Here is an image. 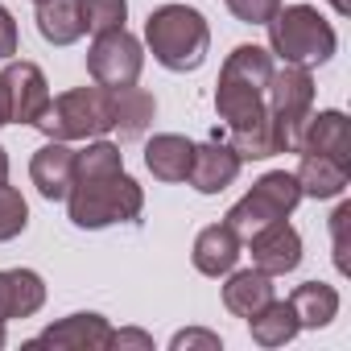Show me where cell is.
Instances as JSON below:
<instances>
[{"instance_id": "cell-29", "label": "cell", "mask_w": 351, "mask_h": 351, "mask_svg": "<svg viewBox=\"0 0 351 351\" xmlns=\"http://www.w3.org/2000/svg\"><path fill=\"white\" fill-rule=\"evenodd\" d=\"M347 219H351V203H339V211L330 215V232H335V265H339V273H347Z\"/></svg>"}, {"instance_id": "cell-18", "label": "cell", "mask_w": 351, "mask_h": 351, "mask_svg": "<svg viewBox=\"0 0 351 351\" xmlns=\"http://www.w3.org/2000/svg\"><path fill=\"white\" fill-rule=\"evenodd\" d=\"M273 298H277V293H273V277L261 273L256 265H252V269H240V273H228L223 306H228L236 318H252V314H261Z\"/></svg>"}, {"instance_id": "cell-37", "label": "cell", "mask_w": 351, "mask_h": 351, "mask_svg": "<svg viewBox=\"0 0 351 351\" xmlns=\"http://www.w3.org/2000/svg\"><path fill=\"white\" fill-rule=\"evenodd\" d=\"M34 5H42V0H34Z\"/></svg>"}, {"instance_id": "cell-8", "label": "cell", "mask_w": 351, "mask_h": 351, "mask_svg": "<svg viewBox=\"0 0 351 351\" xmlns=\"http://www.w3.org/2000/svg\"><path fill=\"white\" fill-rule=\"evenodd\" d=\"M215 112H219V120L228 124L232 136H248V132L269 128L265 91H256V87H248L232 75H219V83H215Z\"/></svg>"}, {"instance_id": "cell-32", "label": "cell", "mask_w": 351, "mask_h": 351, "mask_svg": "<svg viewBox=\"0 0 351 351\" xmlns=\"http://www.w3.org/2000/svg\"><path fill=\"white\" fill-rule=\"evenodd\" d=\"M5 124H13V108H9V87H5V79H0V128Z\"/></svg>"}, {"instance_id": "cell-1", "label": "cell", "mask_w": 351, "mask_h": 351, "mask_svg": "<svg viewBox=\"0 0 351 351\" xmlns=\"http://www.w3.org/2000/svg\"><path fill=\"white\" fill-rule=\"evenodd\" d=\"M145 46L165 71L186 75V71H199L207 62L211 25L191 5H157L145 21Z\"/></svg>"}, {"instance_id": "cell-10", "label": "cell", "mask_w": 351, "mask_h": 351, "mask_svg": "<svg viewBox=\"0 0 351 351\" xmlns=\"http://www.w3.org/2000/svg\"><path fill=\"white\" fill-rule=\"evenodd\" d=\"M29 347H54V351H104L112 347V322L104 314H71L54 326H46Z\"/></svg>"}, {"instance_id": "cell-5", "label": "cell", "mask_w": 351, "mask_h": 351, "mask_svg": "<svg viewBox=\"0 0 351 351\" xmlns=\"http://www.w3.org/2000/svg\"><path fill=\"white\" fill-rule=\"evenodd\" d=\"M265 108H269V128H273L277 153H298L302 124L314 112V75H310V66H293V62H285L281 71L273 66V79L265 87Z\"/></svg>"}, {"instance_id": "cell-33", "label": "cell", "mask_w": 351, "mask_h": 351, "mask_svg": "<svg viewBox=\"0 0 351 351\" xmlns=\"http://www.w3.org/2000/svg\"><path fill=\"white\" fill-rule=\"evenodd\" d=\"M0 322H9V306H5V273H0Z\"/></svg>"}, {"instance_id": "cell-3", "label": "cell", "mask_w": 351, "mask_h": 351, "mask_svg": "<svg viewBox=\"0 0 351 351\" xmlns=\"http://www.w3.org/2000/svg\"><path fill=\"white\" fill-rule=\"evenodd\" d=\"M269 54L293 66H322L335 58V25L314 5H281L269 21Z\"/></svg>"}, {"instance_id": "cell-6", "label": "cell", "mask_w": 351, "mask_h": 351, "mask_svg": "<svg viewBox=\"0 0 351 351\" xmlns=\"http://www.w3.org/2000/svg\"><path fill=\"white\" fill-rule=\"evenodd\" d=\"M298 203H302L298 178H293V173H285V169H269L265 178H256L252 191L228 211L223 223H228L240 240H248L256 228H265V223H273V219H289Z\"/></svg>"}, {"instance_id": "cell-28", "label": "cell", "mask_w": 351, "mask_h": 351, "mask_svg": "<svg viewBox=\"0 0 351 351\" xmlns=\"http://www.w3.org/2000/svg\"><path fill=\"white\" fill-rule=\"evenodd\" d=\"M219 351L223 347V339L215 335V330H203V326H191V330H178L169 339V351Z\"/></svg>"}, {"instance_id": "cell-13", "label": "cell", "mask_w": 351, "mask_h": 351, "mask_svg": "<svg viewBox=\"0 0 351 351\" xmlns=\"http://www.w3.org/2000/svg\"><path fill=\"white\" fill-rule=\"evenodd\" d=\"M240 153L232 145H195V161H191V173H186V182L199 191V195H223L236 178H240Z\"/></svg>"}, {"instance_id": "cell-9", "label": "cell", "mask_w": 351, "mask_h": 351, "mask_svg": "<svg viewBox=\"0 0 351 351\" xmlns=\"http://www.w3.org/2000/svg\"><path fill=\"white\" fill-rule=\"evenodd\" d=\"M248 252H252V265L261 273L285 277L302 265V236L289 219H273V223H265L248 236Z\"/></svg>"}, {"instance_id": "cell-15", "label": "cell", "mask_w": 351, "mask_h": 351, "mask_svg": "<svg viewBox=\"0 0 351 351\" xmlns=\"http://www.w3.org/2000/svg\"><path fill=\"white\" fill-rule=\"evenodd\" d=\"M240 252H244V240H240L228 223H211V228H203V232L195 236L191 261H195V269H199L203 277H228V273L236 269Z\"/></svg>"}, {"instance_id": "cell-19", "label": "cell", "mask_w": 351, "mask_h": 351, "mask_svg": "<svg viewBox=\"0 0 351 351\" xmlns=\"http://www.w3.org/2000/svg\"><path fill=\"white\" fill-rule=\"evenodd\" d=\"M157 116V99L145 87H116L112 91V128L120 132V141H136L145 136V128Z\"/></svg>"}, {"instance_id": "cell-25", "label": "cell", "mask_w": 351, "mask_h": 351, "mask_svg": "<svg viewBox=\"0 0 351 351\" xmlns=\"http://www.w3.org/2000/svg\"><path fill=\"white\" fill-rule=\"evenodd\" d=\"M25 228H29V203L21 199L17 186L0 182V244H5V240H17Z\"/></svg>"}, {"instance_id": "cell-11", "label": "cell", "mask_w": 351, "mask_h": 351, "mask_svg": "<svg viewBox=\"0 0 351 351\" xmlns=\"http://www.w3.org/2000/svg\"><path fill=\"white\" fill-rule=\"evenodd\" d=\"M9 87V108H13V124H38V116L50 108V83L42 75L38 62H9L0 71Z\"/></svg>"}, {"instance_id": "cell-30", "label": "cell", "mask_w": 351, "mask_h": 351, "mask_svg": "<svg viewBox=\"0 0 351 351\" xmlns=\"http://www.w3.org/2000/svg\"><path fill=\"white\" fill-rule=\"evenodd\" d=\"M17 21H13V13L0 5V62H9L13 54H17Z\"/></svg>"}, {"instance_id": "cell-24", "label": "cell", "mask_w": 351, "mask_h": 351, "mask_svg": "<svg viewBox=\"0 0 351 351\" xmlns=\"http://www.w3.org/2000/svg\"><path fill=\"white\" fill-rule=\"evenodd\" d=\"M120 169H124V153L104 136L87 141V149H75V178H104V173H120Z\"/></svg>"}, {"instance_id": "cell-26", "label": "cell", "mask_w": 351, "mask_h": 351, "mask_svg": "<svg viewBox=\"0 0 351 351\" xmlns=\"http://www.w3.org/2000/svg\"><path fill=\"white\" fill-rule=\"evenodd\" d=\"M79 13L91 34H108L128 21V0H79Z\"/></svg>"}, {"instance_id": "cell-34", "label": "cell", "mask_w": 351, "mask_h": 351, "mask_svg": "<svg viewBox=\"0 0 351 351\" xmlns=\"http://www.w3.org/2000/svg\"><path fill=\"white\" fill-rule=\"evenodd\" d=\"M330 9H335L339 17H347V13H351V0H330Z\"/></svg>"}, {"instance_id": "cell-7", "label": "cell", "mask_w": 351, "mask_h": 351, "mask_svg": "<svg viewBox=\"0 0 351 351\" xmlns=\"http://www.w3.org/2000/svg\"><path fill=\"white\" fill-rule=\"evenodd\" d=\"M141 66H145V50H141V38H132L124 25L120 29H108V34H95L91 50H87V75L91 83L99 87H132L141 79Z\"/></svg>"}, {"instance_id": "cell-27", "label": "cell", "mask_w": 351, "mask_h": 351, "mask_svg": "<svg viewBox=\"0 0 351 351\" xmlns=\"http://www.w3.org/2000/svg\"><path fill=\"white\" fill-rule=\"evenodd\" d=\"M228 13L244 25H265L277 9H281V0H223Z\"/></svg>"}, {"instance_id": "cell-17", "label": "cell", "mask_w": 351, "mask_h": 351, "mask_svg": "<svg viewBox=\"0 0 351 351\" xmlns=\"http://www.w3.org/2000/svg\"><path fill=\"white\" fill-rule=\"evenodd\" d=\"M302 199H339L351 182V165H339L318 153H302V165L293 169Z\"/></svg>"}, {"instance_id": "cell-12", "label": "cell", "mask_w": 351, "mask_h": 351, "mask_svg": "<svg viewBox=\"0 0 351 351\" xmlns=\"http://www.w3.org/2000/svg\"><path fill=\"white\" fill-rule=\"evenodd\" d=\"M298 153H318L339 165H351V120L343 112H310L298 136Z\"/></svg>"}, {"instance_id": "cell-23", "label": "cell", "mask_w": 351, "mask_h": 351, "mask_svg": "<svg viewBox=\"0 0 351 351\" xmlns=\"http://www.w3.org/2000/svg\"><path fill=\"white\" fill-rule=\"evenodd\" d=\"M5 306L9 318H34L46 306V281L34 269H5Z\"/></svg>"}, {"instance_id": "cell-35", "label": "cell", "mask_w": 351, "mask_h": 351, "mask_svg": "<svg viewBox=\"0 0 351 351\" xmlns=\"http://www.w3.org/2000/svg\"><path fill=\"white\" fill-rule=\"evenodd\" d=\"M0 182H9V153L0 149Z\"/></svg>"}, {"instance_id": "cell-16", "label": "cell", "mask_w": 351, "mask_h": 351, "mask_svg": "<svg viewBox=\"0 0 351 351\" xmlns=\"http://www.w3.org/2000/svg\"><path fill=\"white\" fill-rule=\"evenodd\" d=\"M195 161V141H186L182 132H157L145 145V169L157 182H186Z\"/></svg>"}, {"instance_id": "cell-36", "label": "cell", "mask_w": 351, "mask_h": 351, "mask_svg": "<svg viewBox=\"0 0 351 351\" xmlns=\"http://www.w3.org/2000/svg\"><path fill=\"white\" fill-rule=\"evenodd\" d=\"M5 343H9V339H5V322H0V347H5Z\"/></svg>"}, {"instance_id": "cell-4", "label": "cell", "mask_w": 351, "mask_h": 351, "mask_svg": "<svg viewBox=\"0 0 351 351\" xmlns=\"http://www.w3.org/2000/svg\"><path fill=\"white\" fill-rule=\"evenodd\" d=\"M50 141H95L112 132V87H75L62 95H50V108L38 116V124Z\"/></svg>"}, {"instance_id": "cell-22", "label": "cell", "mask_w": 351, "mask_h": 351, "mask_svg": "<svg viewBox=\"0 0 351 351\" xmlns=\"http://www.w3.org/2000/svg\"><path fill=\"white\" fill-rule=\"evenodd\" d=\"M248 330H252V343H261V347H285L302 326H298V314H293L289 298H285V302L273 298L261 314L248 318Z\"/></svg>"}, {"instance_id": "cell-2", "label": "cell", "mask_w": 351, "mask_h": 351, "mask_svg": "<svg viewBox=\"0 0 351 351\" xmlns=\"http://www.w3.org/2000/svg\"><path fill=\"white\" fill-rule=\"evenodd\" d=\"M145 211V191L128 173H104V178H75L66 191V215L83 232H99L112 223H136Z\"/></svg>"}, {"instance_id": "cell-21", "label": "cell", "mask_w": 351, "mask_h": 351, "mask_svg": "<svg viewBox=\"0 0 351 351\" xmlns=\"http://www.w3.org/2000/svg\"><path fill=\"white\" fill-rule=\"evenodd\" d=\"M38 34L50 46H75L87 34L83 13H79V0H42V5H38Z\"/></svg>"}, {"instance_id": "cell-31", "label": "cell", "mask_w": 351, "mask_h": 351, "mask_svg": "<svg viewBox=\"0 0 351 351\" xmlns=\"http://www.w3.org/2000/svg\"><path fill=\"white\" fill-rule=\"evenodd\" d=\"M112 347H141V351H153V339L145 330H112Z\"/></svg>"}, {"instance_id": "cell-20", "label": "cell", "mask_w": 351, "mask_h": 351, "mask_svg": "<svg viewBox=\"0 0 351 351\" xmlns=\"http://www.w3.org/2000/svg\"><path fill=\"white\" fill-rule=\"evenodd\" d=\"M289 306H293L302 330H322L339 318V289L326 281H302L289 293Z\"/></svg>"}, {"instance_id": "cell-14", "label": "cell", "mask_w": 351, "mask_h": 351, "mask_svg": "<svg viewBox=\"0 0 351 351\" xmlns=\"http://www.w3.org/2000/svg\"><path fill=\"white\" fill-rule=\"evenodd\" d=\"M29 178H34V186L46 203L66 199V191L75 182V149L66 141H46L29 161Z\"/></svg>"}]
</instances>
